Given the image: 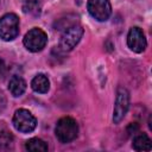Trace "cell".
<instances>
[{
  "label": "cell",
  "mask_w": 152,
  "mask_h": 152,
  "mask_svg": "<svg viewBox=\"0 0 152 152\" xmlns=\"http://www.w3.org/2000/svg\"><path fill=\"white\" fill-rule=\"evenodd\" d=\"M55 133L57 139L63 142H70L72 140L76 139L77 134H78V125L76 122V120H74L70 116H64L62 119L58 120L56 127H55Z\"/></svg>",
  "instance_id": "cell-1"
},
{
  "label": "cell",
  "mask_w": 152,
  "mask_h": 152,
  "mask_svg": "<svg viewBox=\"0 0 152 152\" xmlns=\"http://www.w3.org/2000/svg\"><path fill=\"white\" fill-rule=\"evenodd\" d=\"M19 34V18L14 13H6L0 18V38L5 42L13 40Z\"/></svg>",
  "instance_id": "cell-2"
},
{
  "label": "cell",
  "mask_w": 152,
  "mask_h": 152,
  "mask_svg": "<svg viewBox=\"0 0 152 152\" xmlns=\"http://www.w3.org/2000/svg\"><path fill=\"white\" fill-rule=\"evenodd\" d=\"M83 36L82 26L75 24L64 30L59 39V48L62 51H71L81 40Z\"/></svg>",
  "instance_id": "cell-3"
},
{
  "label": "cell",
  "mask_w": 152,
  "mask_h": 152,
  "mask_svg": "<svg viewBox=\"0 0 152 152\" xmlns=\"http://www.w3.org/2000/svg\"><path fill=\"white\" fill-rule=\"evenodd\" d=\"M23 42H24L25 48L28 51L38 52V51H42L45 48V45L48 43V36L42 28L33 27L25 34Z\"/></svg>",
  "instance_id": "cell-4"
},
{
  "label": "cell",
  "mask_w": 152,
  "mask_h": 152,
  "mask_svg": "<svg viewBox=\"0 0 152 152\" xmlns=\"http://www.w3.org/2000/svg\"><path fill=\"white\" fill-rule=\"evenodd\" d=\"M12 122H13L14 128L21 133H30L37 126L36 118L32 115L31 112H28L27 109H24V108L15 110Z\"/></svg>",
  "instance_id": "cell-5"
},
{
  "label": "cell",
  "mask_w": 152,
  "mask_h": 152,
  "mask_svg": "<svg viewBox=\"0 0 152 152\" xmlns=\"http://www.w3.org/2000/svg\"><path fill=\"white\" fill-rule=\"evenodd\" d=\"M128 108H129V93L126 88L119 87L116 91V99H115L114 112H113L114 124H119L125 118Z\"/></svg>",
  "instance_id": "cell-6"
},
{
  "label": "cell",
  "mask_w": 152,
  "mask_h": 152,
  "mask_svg": "<svg viewBox=\"0 0 152 152\" xmlns=\"http://www.w3.org/2000/svg\"><path fill=\"white\" fill-rule=\"evenodd\" d=\"M88 12L97 21H106L112 14L109 0H88Z\"/></svg>",
  "instance_id": "cell-7"
},
{
  "label": "cell",
  "mask_w": 152,
  "mask_h": 152,
  "mask_svg": "<svg viewBox=\"0 0 152 152\" xmlns=\"http://www.w3.org/2000/svg\"><path fill=\"white\" fill-rule=\"evenodd\" d=\"M127 45L132 51H134L137 53H140L146 49L147 42H146L145 34L140 27L134 26L129 30V32L127 34Z\"/></svg>",
  "instance_id": "cell-8"
},
{
  "label": "cell",
  "mask_w": 152,
  "mask_h": 152,
  "mask_svg": "<svg viewBox=\"0 0 152 152\" xmlns=\"http://www.w3.org/2000/svg\"><path fill=\"white\" fill-rule=\"evenodd\" d=\"M31 87L36 93L45 94L50 89V81L44 74H38L31 81Z\"/></svg>",
  "instance_id": "cell-9"
},
{
  "label": "cell",
  "mask_w": 152,
  "mask_h": 152,
  "mask_svg": "<svg viewBox=\"0 0 152 152\" xmlns=\"http://www.w3.org/2000/svg\"><path fill=\"white\" fill-rule=\"evenodd\" d=\"M8 90L15 97L21 96L26 90V82L20 76H13L8 83Z\"/></svg>",
  "instance_id": "cell-10"
},
{
  "label": "cell",
  "mask_w": 152,
  "mask_h": 152,
  "mask_svg": "<svg viewBox=\"0 0 152 152\" xmlns=\"http://www.w3.org/2000/svg\"><path fill=\"white\" fill-rule=\"evenodd\" d=\"M132 146L135 151H151L152 142H151V139L148 138L147 134L140 133V134L134 137Z\"/></svg>",
  "instance_id": "cell-11"
},
{
  "label": "cell",
  "mask_w": 152,
  "mask_h": 152,
  "mask_svg": "<svg viewBox=\"0 0 152 152\" xmlns=\"http://www.w3.org/2000/svg\"><path fill=\"white\" fill-rule=\"evenodd\" d=\"M25 148L30 152H46L48 151V145L44 140L39 138H32L26 141Z\"/></svg>",
  "instance_id": "cell-12"
},
{
  "label": "cell",
  "mask_w": 152,
  "mask_h": 152,
  "mask_svg": "<svg viewBox=\"0 0 152 152\" xmlns=\"http://www.w3.org/2000/svg\"><path fill=\"white\" fill-rule=\"evenodd\" d=\"M13 135L8 131L0 132V151H7L13 147Z\"/></svg>",
  "instance_id": "cell-13"
},
{
  "label": "cell",
  "mask_w": 152,
  "mask_h": 152,
  "mask_svg": "<svg viewBox=\"0 0 152 152\" xmlns=\"http://www.w3.org/2000/svg\"><path fill=\"white\" fill-rule=\"evenodd\" d=\"M23 11L26 14L39 15L40 14V1H38V2H24Z\"/></svg>",
  "instance_id": "cell-14"
},
{
  "label": "cell",
  "mask_w": 152,
  "mask_h": 152,
  "mask_svg": "<svg viewBox=\"0 0 152 152\" xmlns=\"http://www.w3.org/2000/svg\"><path fill=\"white\" fill-rule=\"evenodd\" d=\"M138 131H139V125H138V124H129L128 127H127L128 134H133V135H134Z\"/></svg>",
  "instance_id": "cell-15"
},
{
  "label": "cell",
  "mask_w": 152,
  "mask_h": 152,
  "mask_svg": "<svg viewBox=\"0 0 152 152\" xmlns=\"http://www.w3.org/2000/svg\"><path fill=\"white\" fill-rule=\"evenodd\" d=\"M5 106H6V97H5V94L0 90V113L4 110Z\"/></svg>",
  "instance_id": "cell-16"
},
{
  "label": "cell",
  "mask_w": 152,
  "mask_h": 152,
  "mask_svg": "<svg viewBox=\"0 0 152 152\" xmlns=\"http://www.w3.org/2000/svg\"><path fill=\"white\" fill-rule=\"evenodd\" d=\"M4 71H5V63H4V61L0 58V75H1Z\"/></svg>",
  "instance_id": "cell-17"
},
{
  "label": "cell",
  "mask_w": 152,
  "mask_h": 152,
  "mask_svg": "<svg viewBox=\"0 0 152 152\" xmlns=\"http://www.w3.org/2000/svg\"><path fill=\"white\" fill-rule=\"evenodd\" d=\"M40 0H23V2H38Z\"/></svg>",
  "instance_id": "cell-18"
}]
</instances>
